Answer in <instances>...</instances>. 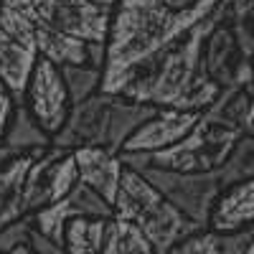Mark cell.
Here are the masks:
<instances>
[{"mask_svg":"<svg viewBox=\"0 0 254 254\" xmlns=\"http://www.w3.org/2000/svg\"><path fill=\"white\" fill-rule=\"evenodd\" d=\"M219 20V5L208 18L193 28H188L181 38L168 44L150 59L127 74L122 89L125 99L150 104L155 110H178V112H203L221 92V87L203 71L201 49L206 33Z\"/></svg>","mask_w":254,"mask_h":254,"instance_id":"obj_1","label":"cell"},{"mask_svg":"<svg viewBox=\"0 0 254 254\" xmlns=\"http://www.w3.org/2000/svg\"><path fill=\"white\" fill-rule=\"evenodd\" d=\"M221 0H201L193 8L173 13L160 0H115L110 10V26L104 36V94H117L137 64L150 59L168 44L181 38L188 28L201 23L216 10Z\"/></svg>","mask_w":254,"mask_h":254,"instance_id":"obj_2","label":"cell"},{"mask_svg":"<svg viewBox=\"0 0 254 254\" xmlns=\"http://www.w3.org/2000/svg\"><path fill=\"white\" fill-rule=\"evenodd\" d=\"M112 216L132 224L150 242L155 254H165L183 239L206 231L203 226L186 219L173 203H168L140 173L130 168L122 171L117 196L112 201Z\"/></svg>","mask_w":254,"mask_h":254,"instance_id":"obj_3","label":"cell"},{"mask_svg":"<svg viewBox=\"0 0 254 254\" xmlns=\"http://www.w3.org/2000/svg\"><path fill=\"white\" fill-rule=\"evenodd\" d=\"M239 137L242 132L198 117V122L176 145L150 153V163L178 173H214Z\"/></svg>","mask_w":254,"mask_h":254,"instance_id":"obj_4","label":"cell"},{"mask_svg":"<svg viewBox=\"0 0 254 254\" xmlns=\"http://www.w3.org/2000/svg\"><path fill=\"white\" fill-rule=\"evenodd\" d=\"M38 54L28 18V0H3L0 3V79L20 104L26 81L33 71Z\"/></svg>","mask_w":254,"mask_h":254,"instance_id":"obj_5","label":"cell"},{"mask_svg":"<svg viewBox=\"0 0 254 254\" xmlns=\"http://www.w3.org/2000/svg\"><path fill=\"white\" fill-rule=\"evenodd\" d=\"M137 173L150 183L168 203H173L186 219H190L193 224L206 229L214 198L221 190L214 173H178V171H168V168H158L153 163L145 165Z\"/></svg>","mask_w":254,"mask_h":254,"instance_id":"obj_6","label":"cell"},{"mask_svg":"<svg viewBox=\"0 0 254 254\" xmlns=\"http://www.w3.org/2000/svg\"><path fill=\"white\" fill-rule=\"evenodd\" d=\"M79 183L74 153L49 147L33 158L26 181H23V211L33 214L41 206H49L69 196V190Z\"/></svg>","mask_w":254,"mask_h":254,"instance_id":"obj_7","label":"cell"},{"mask_svg":"<svg viewBox=\"0 0 254 254\" xmlns=\"http://www.w3.org/2000/svg\"><path fill=\"white\" fill-rule=\"evenodd\" d=\"M20 104L41 125V130L49 137H54L61 130V125L66 122L69 110H71V99H69L66 84L61 79L59 66H54L46 59H36Z\"/></svg>","mask_w":254,"mask_h":254,"instance_id":"obj_8","label":"cell"},{"mask_svg":"<svg viewBox=\"0 0 254 254\" xmlns=\"http://www.w3.org/2000/svg\"><path fill=\"white\" fill-rule=\"evenodd\" d=\"M31 5L56 31L84 44H104L112 8L94 5L92 0H31Z\"/></svg>","mask_w":254,"mask_h":254,"instance_id":"obj_9","label":"cell"},{"mask_svg":"<svg viewBox=\"0 0 254 254\" xmlns=\"http://www.w3.org/2000/svg\"><path fill=\"white\" fill-rule=\"evenodd\" d=\"M198 112H178V110H155L150 120H145L122 145L120 153H158L176 145L190 127L198 122Z\"/></svg>","mask_w":254,"mask_h":254,"instance_id":"obj_10","label":"cell"},{"mask_svg":"<svg viewBox=\"0 0 254 254\" xmlns=\"http://www.w3.org/2000/svg\"><path fill=\"white\" fill-rule=\"evenodd\" d=\"M74 160H76L79 183L92 188L94 193H99L112 206L125 171L120 153H112L107 147H79V150H74Z\"/></svg>","mask_w":254,"mask_h":254,"instance_id":"obj_11","label":"cell"},{"mask_svg":"<svg viewBox=\"0 0 254 254\" xmlns=\"http://www.w3.org/2000/svg\"><path fill=\"white\" fill-rule=\"evenodd\" d=\"M254 221V181L226 186L214 198L206 229L214 234H231Z\"/></svg>","mask_w":254,"mask_h":254,"instance_id":"obj_12","label":"cell"},{"mask_svg":"<svg viewBox=\"0 0 254 254\" xmlns=\"http://www.w3.org/2000/svg\"><path fill=\"white\" fill-rule=\"evenodd\" d=\"M28 18H31V28H33V38H36V54L38 59L51 61L54 66H79V64H87V44L79 38H71L66 33L56 31L54 26H49L44 18H41L31 0H28Z\"/></svg>","mask_w":254,"mask_h":254,"instance_id":"obj_13","label":"cell"},{"mask_svg":"<svg viewBox=\"0 0 254 254\" xmlns=\"http://www.w3.org/2000/svg\"><path fill=\"white\" fill-rule=\"evenodd\" d=\"M239 59L242 56L237 51V41L231 36V28L221 18V10H219V20L203 38V49H201L203 71L224 89L231 84V74H234V66L239 64Z\"/></svg>","mask_w":254,"mask_h":254,"instance_id":"obj_14","label":"cell"},{"mask_svg":"<svg viewBox=\"0 0 254 254\" xmlns=\"http://www.w3.org/2000/svg\"><path fill=\"white\" fill-rule=\"evenodd\" d=\"M155 115V107L140 104L132 99H125L122 94L107 97V120H104V145L107 150L120 153L122 145L130 140V135L137 127Z\"/></svg>","mask_w":254,"mask_h":254,"instance_id":"obj_15","label":"cell"},{"mask_svg":"<svg viewBox=\"0 0 254 254\" xmlns=\"http://www.w3.org/2000/svg\"><path fill=\"white\" fill-rule=\"evenodd\" d=\"M252 112H254L252 89H242V87L229 84V87H224L219 92V97L201 112V117L208 120V122H216L221 127H229V130H234V132L254 135Z\"/></svg>","mask_w":254,"mask_h":254,"instance_id":"obj_16","label":"cell"},{"mask_svg":"<svg viewBox=\"0 0 254 254\" xmlns=\"http://www.w3.org/2000/svg\"><path fill=\"white\" fill-rule=\"evenodd\" d=\"M36 155H15L5 165H0V226H5L20 216L23 211V181Z\"/></svg>","mask_w":254,"mask_h":254,"instance_id":"obj_17","label":"cell"},{"mask_svg":"<svg viewBox=\"0 0 254 254\" xmlns=\"http://www.w3.org/2000/svg\"><path fill=\"white\" fill-rule=\"evenodd\" d=\"M3 145L13 155H41L44 150L51 147V137L41 130V125L31 117V112L18 104L5 132H3Z\"/></svg>","mask_w":254,"mask_h":254,"instance_id":"obj_18","label":"cell"},{"mask_svg":"<svg viewBox=\"0 0 254 254\" xmlns=\"http://www.w3.org/2000/svg\"><path fill=\"white\" fill-rule=\"evenodd\" d=\"M221 188L242 181H254V135H242L214 171Z\"/></svg>","mask_w":254,"mask_h":254,"instance_id":"obj_19","label":"cell"},{"mask_svg":"<svg viewBox=\"0 0 254 254\" xmlns=\"http://www.w3.org/2000/svg\"><path fill=\"white\" fill-rule=\"evenodd\" d=\"M99 254H155V252H153L150 242L132 224L112 216V219H107V229H104Z\"/></svg>","mask_w":254,"mask_h":254,"instance_id":"obj_20","label":"cell"},{"mask_svg":"<svg viewBox=\"0 0 254 254\" xmlns=\"http://www.w3.org/2000/svg\"><path fill=\"white\" fill-rule=\"evenodd\" d=\"M31 219H33V229L38 231V234H44L46 239L64 247V231H66V224L74 216H71L69 201L61 198V201H54L49 206H41L38 211H33Z\"/></svg>","mask_w":254,"mask_h":254,"instance_id":"obj_21","label":"cell"},{"mask_svg":"<svg viewBox=\"0 0 254 254\" xmlns=\"http://www.w3.org/2000/svg\"><path fill=\"white\" fill-rule=\"evenodd\" d=\"M59 71H61L64 84H66L71 104L89 99L102 87V71L94 69V66H87V64H79V66H61Z\"/></svg>","mask_w":254,"mask_h":254,"instance_id":"obj_22","label":"cell"},{"mask_svg":"<svg viewBox=\"0 0 254 254\" xmlns=\"http://www.w3.org/2000/svg\"><path fill=\"white\" fill-rule=\"evenodd\" d=\"M66 201L71 206L74 219H112V206L99 193H94L92 188H87L84 183H76L69 190Z\"/></svg>","mask_w":254,"mask_h":254,"instance_id":"obj_23","label":"cell"},{"mask_svg":"<svg viewBox=\"0 0 254 254\" xmlns=\"http://www.w3.org/2000/svg\"><path fill=\"white\" fill-rule=\"evenodd\" d=\"M64 252L66 254H99V247L87 237V219H71L64 231Z\"/></svg>","mask_w":254,"mask_h":254,"instance_id":"obj_24","label":"cell"},{"mask_svg":"<svg viewBox=\"0 0 254 254\" xmlns=\"http://www.w3.org/2000/svg\"><path fill=\"white\" fill-rule=\"evenodd\" d=\"M31 231H33L31 214L20 216V219H15L5 226H0V254L10 252V249H18V247H26L28 239H31Z\"/></svg>","mask_w":254,"mask_h":254,"instance_id":"obj_25","label":"cell"},{"mask_svg":"<svg viewBox=\"0 0 254 254\" xmlns=\"http://www.w3.org/2000/svg\"><path fill=\"white\" fill-rule=\"evenodd\" d=\"M165 254H221V247H219V237L206 229V231H198V234L183 239Z\"/></svg>","mask_w":254,"mask_h":254,"instance_id":"obj_26","label":"cell"},{"mask_svg":"<svg viewBox=\"0 0 254 254\" xmlns=\"http://www.w3.org/2000/svg\"><path fill=\"white\" fill-rule=\"evenodd\" d=\"M224 254H254V229L244 226L231 234H216Z\"/></svg>","mask_w":254,"mask_h":254,"instance_id":"obj_27","label":"cell"},{"mask_svg":"<svg viewBox=\"0 0 254 254\" xmlns=\"http://www.w3.org/2000/svg\"><path fill=\"white\" fill-rule=\"evenodd\" d=\"M15 107H18L15 97L10 94L8 84H5L3 79H0V137H3V132H5V127H8V122H10V117H13Z\"/></svg>","mask_w":254,"mask_h":254,"instance_id":"obj_28","label":"cell"},{"mask_svg":"<svg viewBox=\"0 0 254 254\" xmlns=\"http://www.w3.org/2000/svg\"><path fill=\"white\" fill-rule=\"evenodd\" d=\"M28 249H31V254H66V252H64V247H61V244H56V242L46 239L44 234H38L36 229L31 231V239H28Z\"/></svg>","mask_w":254,"mask_h":254,"instance_id":"obj_29","label":"cell"},{"mask_svg":"<svg viewBox=\"0 0 254 254\" xmlns=\"http://www.w3.org/2000/svg\"><path fill=\"white\" fill-rule=\"evenodd\" d=\"M160 3L168 8V10H173V13H181V10H188V8H193L196 3H201V0H160Z\"/></svg>","mask_w":254,"mask_h":254,"instance_id":"obj_30","label":"cell"},{"mask_svg":"<svg viewBox=\"0 0 254 254\" xmlns=\"http://www.w3.org/2000/svg\"><path fill=\"white\" fill-rule=\"evenodd\" d=\"M3 254H31V249L26 244V247H18V249H10V252H3Z\"/></svg>","mask_w":254,"mask_h":254,"instance_id":"obj_31","label":"cell"},{"mask_svg":"<svg viewBox=\"0 0 254 254\" xmlns=\"http://www.w3.org/2000/svg\"><path fill=\"white\" fill-rule=\"evenodd\" d=\"M94 5H102V8H112L115 5V0H92Z\"/></svg>","mask_w":254,"mask_h":254,"instance_id":"obj_32","label":"cell"},{"mask_svg":"<svg viewBox=\"0 0 254 254\" xmlns=\"http://www.w3.org/2000/svg\"><path fill=\"white\" fill-rule=\"evenodd\" d=\"M0 3H3V0H0Z\"/></svg>","mask_w":254,"mask_h":254,"instance_id":"obj_33","label":"cell"},{"mask_svg":"<svg viewBox=\"0 0 254 254\" xmlns=\"http://www.w3.org/2000/svg\"><path fill=\"white\" fill-rule=\"evenodd\" d=\"M221 254H224V252H221Z\"/></svg>","mask_w":254,"mask_h":254,"instance_id":"obj_34","label":"cell"}]
</instances>
